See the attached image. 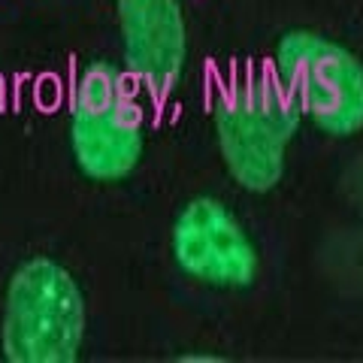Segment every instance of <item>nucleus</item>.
<instances>
[{"label": "nucleus", "instance_id": "obj_1", "mask_svg": "<svg viewBox=\"0 0 363 363\" xmlns=\"http://www.w3.org/2000/svg\"><path fill=\"white\" fill-rule=\"evenodd\" d=\"M300 121V112L272 73H236L212 100V128L221 161L236 185L252 194H267L281 182L288 145L297 136Z\"/></svg>", "mask_w": 363, "mask_h": 363}, {"label": "nucleus", "instance_id": "obj_2", "mask_svg": "<svg viewBox=\"0 0 363 363\" xmlns=\"http://www.w3.org/2000/svg\"><path fill=\"white\" fill-rule=\"evenodd\" d=\"M85 342V297L52 257H28L6 285L0 345L9 363H73Z\"/></svg>", "mask_w": 363, "mask_h": 363}, {"label": "nucleus", "instance_id": "obj_3", "mask_svg": "<svg viewBox=\"0 0 363 363\" xmlns=\"http://www.w3.org/2000/svg\"><path fill=\"white\" fill-rule=\"evenodd\" d=\"M70 149L94 182H121L140 167L145 121L128 70L94 61L79 73L70 97Z\"/></svg>", "mask_w": 363, "mask_h": 363}, {"label": "nucleus", "instance_id": "obj_4", "mask_svg": "<svg viewBox=\"0 0 363 363\" xmlns=\"http://www.w3.org/2000/svg\"><path fill=\"white\" fill-rule=\"evenodd\" d=\"M272 76L321 133L342 140L363 130V61L342 43L315 30L281 33Z\"/></svg>", "mask_w": 363, "mask_h": 363}, {"label": "nucleus", "instance_id": "obj_5", "mask_svg": "<svg viewBox=\"0 0 363 363\" xmlns=\"http://www.w3.org/2000/svg\"><path fill=\"white\" fill-rule=\"evenodd\" d=\"M176 267L209 288H252L260 272V255L242 221L209 194L188 200L169 230Z\"/></svg>", "mask_w": 363, "mask_h": 363}, {"label": "nucleus", "instance_id": "obj_6", "mask_svg": "<svg viewBox=\"0 0 363 363\" xmlns=\"http://www.w3.org/2000/svg\"><path fill=\"white\" fill-rule=\"evenodd\" d=\"M124 70L152 97L173 94L188 61L182 0H116Z\"/></svg>", "mask_w": 363, "mask_h": 363}, {"label": "nucleus", "instance_id": "obj_7", "mask_svg": "<svg viewBox=\"0 0 363 363\" xmlns=\"http://www.w3.org/2000/svg\"><path fill=\"white\" fill-rule=\"evenodd\" d=\"M179 360H209V363H221L224 357H218V354H179Z\"/></svg>", "mask_w": 363, "mask_h": 363}]
</instances>
